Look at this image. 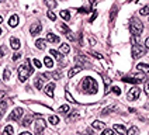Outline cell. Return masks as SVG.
<instances>
[{
	"label": "cell",
	"instance_id": "obj_18",
	"mask_svg": "<svg viewBox=\"0 0 149 135\" xmlns=\"http://www.w3.org/2000/svg\"><path fill=\"white\" fill-rule=\"evenodd\" d=\"M44 3H45V6H47L48 8H51V10H52V8H55L56 7V4H58V3H56V0H44Z\"/></svg>",
	"mask_w": 149,
	"mask_h": 135
},
{
	"label": "cell",
	"instance_id": "obj_44",
	"mask_svg": "<svg viewBox=\"0 0 149 135\" xmlns=\"http://www.w3.org/2000/svg\"><path fill=\"white\" fill-rule=\"evenodd\" d=\"M21 58V54L20 52H16L14 55H13V61H17V59H20Z\"/></svg>",
	"mask_w": 149,
	"mask_h": 135
},
{
	"label": "cell",
	"instance_id": "obj_6",
	"mask_svg": "<svg viewBox=\"0 0 149 135\" xmlns=\"http://www.w3.org/2000/svg\"><path fill=\"white\" fill-rule=\"evenodd\" d=\"M34 129H35V135H42L44 129H45V121L42 120V117H37Z\"/></svg>",
	"mask_w": 149,
	"mask_h": 135
},
{
	"label": "cell",
	"instance_id": "obj_35",
	"mask_svg": "<svg viewBox=\"0 0 149 135\" xmlns=\"http://www.w3.org/2000/svg\"><path fill=\"white\" fill-rule=\"evenodd\" d=\"M49 122L51 124H54V125H56L59 122V117H56V116H51L49 117Z\"/></svg>",
	"mask_w": 149,
	"mask_h": 135
},
{
	"label": "cell",
	"instance_id": "obj_34",
	"mask_svg": "<svg viewBox=\"0 0 149 135\" xmlns=\"http://www.w3.org/2000/svg\"><path fill=\"white\" fill-rule=\"evenodd\" d=\"M10 76H11V70H10V69H4V73H3V79H4V80H8V79H10Z\"/></svg>",
	"mask_w": 149,
	"mask_h": 135
},
{
	"label": "cell",
	"instance_id": "obj_25",
	"mask_svg": "<svg viewBox=\"0 0 149 135\" xmlns=\"http://www.w3.org/2000/svg\"><path fill=\"white\" fill-rule=\"evenodd\" d=\"M35 45H37L38 49H45V47H47L44 40H37V41H35Z\"/></svg>",
	"mask_w": 149,
	"mask_h": 135
},
{
	"label": "cell",
	"instance_id": "obj_52",
	"mask_svg": "<svg viewBox=\"0 0 149 135\" xmlns=\"http://www.w3.org/2000/svg\"><path fill=\"white\" fill-rule=\"evenodd\" d=\"M79 11H80V13H87V8L82 7V8H79Z\"/></svg>",
	"mask_w": 149,
	"mask_h": 135
},
{
	"label": "cell",
	"instance_id": "obj_48",
	"mask_svg": "<svg viewBox=\"0 0 149 135\" xmlns=\"http://www.w3.org/2000/svg\"><path fill=\"white\" fill-rule=\"evenodd\" d=\"M52 76H54L55 79H59V77H61V75H59V72H54V73H52Z\"/></svg>",
	"mask_w": 149,
	"mask_h": 135
},
{
	"label": "cell",
	"instance_id": "obj_13",
	"mask_svg": "<svg viewBox=\"0 0 149 135\" xmlns=\"http://www.w3.org/2000/svg\"><path fill=\"white\" fill-rule=\"evenodd\" d=\"M17 24H18V16H17V14H13V16L8 18V25H10V27H17Z\"/></svg>",
	"mask_w": 149,
	"mask_h": 135
},
{
	"label": "cell",
	"instance_id": "obj_2",
	"mask_svg": "<svg viewBox=\"0 0 149 135\" xmlns=\"http://www.w3.org/2000/svg\"><path fill=\"white\" fill-rule=\"evenodd\" d=\"M33 72H34V68L31 66L30 59H27L24 63L18 68V79H20V82H25L30 77V75H33Z\"/></svg>",
	"mask_w": 149,
	"mask_h": 135
},
{
	"label": "cell",
	"instance_id": "obj_45",
	"mask_svg": "<svg viewBox=\"0 0 149 135\" xmlns=\"http://www.w3.org/2000/svg\"><path fill=\"white\" fill-rule=\"evenodd\" d=\"M33 62H34V65H35V66H37V68H41V62H40L38 59H34Z\"/></svg>",
	"mask_w": 149,
	"mask_h": 135
},
{
	"label": "cell",
	"instance_id": "obj_56",
	"mask_svg": "<svg viewBox=\"0 0 149 135\" xmlns=\"http://www.w3.org/2000/svg\"><path fill=\"white\" fill-rule=\"evenodd\" d=\"M89 1H90V4H94V3H96V0H89Z\"/></svg>",
	"mask_w": 149,
	"mask_h": 135
},
{
	"label": "cell",
	"instance_id": "obj_16",
	"mask_svg": "<svg viewBox=\"0 0 149 135\" xmlns=\"http://www.w3.org/2000/svg\"><path fill=\"white\" fill-rule=\"evenodd\" d=\"M59 52H61V54H63V55H68V54L70 52V47H69L68 44H62V45H61V48H59Z\"/></svg>",
	"mask_w": 149,
	"mask_h": 135
},
{
	"label": "cell",
	"instance_id": "obj_32",
	"mask_svg": "<svg viewBox=\"0 0 149 135\" xmlns=\"http://www.w3.org/2000/svg\"><path fill=\"white\" fill-rule=\"evenodd\" d=\"M13 132H14V129H13V127L11 125H7L6 128H4V131H3V134L4 135H13Z\"/></svg>",
	"mask_w": 149,
	"mask_h": 135
},
{
	"label": "cell",
	"instance_id": "obj_19",
	"mask_svg": "<svg viewBox=\"0 0 149 135\" xmlns=\"http://www.w3.org/2000/svg\"><path fill=\"white\" fill-rule=\"evenodd\" d=\"M136 68H138V70H141L143 73H149V65L148 63H139Z\"/></svg>",
	"mask_w": 149,
	"mask_h": 135
},
{
	"label": "cell",
	"instance_id": "obj_38",
	"mask_svg": "<svg viewBox=\"0 0 149 135\" xmlns=\"http://www.w3.org/2000/svg\"><path fill=\"white\" fill-rule=\"evenodd\" d=\"M6 52H7L6 45H1V47H0V56H4V55H6Z\"/></svg>",
	"mask_w": 149,
	"mask_h": 135
},
{
	"label": "cell",
	"instance_id": "obj_5",
	"mask_svg": "<svg viewBox=\"0 0 149 135\" xmlns=\"http://www.w3.org/2000/svg\"><path fill=\"white\" fill-rule=\"evenodd\" d=\"M23 114H24V110L21 109V107H17V109L13 110V113L8 116V121H20L21 117H23Z\"/></svg>",
	"mask_w": 149,
	"mask_h": 135
},
{
	"label": "cell",
	"instance_id": "obj_55",
	"mask_svg": "<svg viewBox=\"0 0 149 135\" xmlns=\"http://www.w3.org/2000/svg\"><path fill=\"white\" fill-rule=\"evenodd\" d=\"M20 135H31V134H30V132H21Z\"/></svg>",
	"mask_w": 149,
	"mask_h": 135
},
{
	"label": "cell",
	"instance_id": "obj_47",
	"mask_svg": "<svg viewBox=\"0 0 149 135\" xmlns=\"http://www.w3.org/2000/svg\"><path fill=\"white\" fill-rule=\"evenodd\" d=\"M91 54H93V55H94L96 58H99V59L103 58V55H101V54H97V52H91Z\"/></svg>",
	"mask_w": 149,
	"mask_h": 135
},
{
	"label": "cell",
	"instance_id": "obj_33",
	"mask_svg": "<svg viewBox=\"0 0 149 135\" xmlns=\"http://www.w3.org/2000/svg\"><path fill=\"white\" fill-rule=\"evenodd\" d=\"M58 30L59 31H62L63 34H66V33H69L70 30L68 28V25H65V24H58Z\"/></svg>",
	"mask_w": 149,
	"mask_h": 135
},
{
	"label": "cell",
	"instance_id": "obj_3",
	"mask_svg": "<svg viewBox=\"0 0 149 135\" xmlns=\"http://www.w3.org/2000/svg\"><path fill=\"white\" fill-rule=\"evenodd\" d=\"M130 30H131V34H132L134 37H139L142 34V31H143V24L138 18L132 17L131 21H130Z\"/></svg>",
	"mask_w": 149,
	"mask_h": 135
},
{
	"label": "cell",
	"instance_id": "obj_23",
	"mask_svg": "<svg viewBox=\"0 0 149 135\" xmlns=\"http://www.w3.org/2000/svg\"><path fill=\"white\" fill-rule=\"evenodd\" d=\"M127 135H139V129H138V127H131V128L127 131Z\"/></svg>",
	"mask_w": 149,
	"mask_h": 135
},
{
	"label": "cell",
	"instance_id": "obj_24",
	"mask_svg": "<svg viewBox=\"0 0 149 135\" xmlns=\"http://www.w3.org/2000/svg\"><path fill=\"white\" fill-rule=\"evenodd\" d=\"M116 17H117V6H114L111 8V13H110V23H114Z\"/></svg>",
	"mask_w": 149,
	"mask_h": 135
},
{
	"label": "cell",
	"instance_id": "obj_4",
	"mask_svg": "<svg viewBox=\"0 0 149 135\" xmlns=\"http://www.w3.org/2000/svg\"><path fill=\"white\" fill-rule=\"evenodd\" d=\"M131 54H132L134 59L141 58L142 55H145V47L141 45V44H134L132 48H131Z\"/></svg>",
	"mask_w": 149,
	"mask_h": 135
},
{
	"label": "cell",
	"instance_id": "obj_8",
	"mask_svg": "<svg viewBox=\"0 0 149 135\" xmlns=\"http://www.w3.org/2000/svg\"><path fill=\"white\" fill-rule=\"evenodd\" d=\"M139 94H141V89L139 87H132L130 92H128V94H127V97H128V100H136L138 97H139Z\"/></svg>",
	"mask_w": 149,
	"mask_h": 135
},
{
	"label": "cell",
	"instance_id": "obj_28",
	"mask_svg": "<svg viewBox=\"0 0 149 135\" xmlns=\"http://www.w3.org/2000/svg\"><path fill=\"white\" fill-rule=\"evenodd\" d=\"M44 63H45V66H47V68H52V66H54V61H52L49 56H45V58H44Z\"/></svg>",
	"mask_w": 149,
	"mask_h": 135
},
{
	"label": "cell",
	"instance_id": "obj_11",
	"mask_svg": "<svg viewBox=\"0 0 149 135\" xmlns=\"http://www.w3.org/2000/svg\"><path fill=\"white\" fill-rule=\"evenodd\" d=\"M10 45H11V48H13V49H18V48L21 47V42H20L18 38L11 37V38H10Z\"/></svg>",
	"mask_w": 149,
	"mask_h": 135
},
{
	"label": "cell",
	"instance_id": "obj_26",
	"mask_svg": "<svg viewBox=\"0 0 149 135\" xmlns=\"http://www.w3.org/2000/svg\"><path fill=\"white\" fill-rule=\"evenodd\" d=\"M76 63H77L79 66H83V65H86V59L83 58V55H79V56H76Z\"/></svg>",
	"mask_w": 149,
	"mask_h": 135
},
{
	"label": "cell",
	"instance_id": "obj_37",
	"mask_svg": "<svg viewBox=\"0 0 149 135\" xmlns=\"http://www.w3.org/2000/svg\"><path fill=\"white\" fill-rule=\"evenodd\" d=\"M58 111L59 113H68V111H69V106H68V104H63V106L59 107Z\"/></svg>",
	"mask_w": 149,
	"mask_h": 135
},
{
	"label": "cell",
	"instance_id": "obj_31",
	"mask_svg": "<svg viewBox=\"0 0 149 135\" xmlns=\"http://www.w3.org/2000/svg\"><path fill=\"white\" fill-rule=\"evenodd\" d=\"M49 52H51V55H52V56H55L58 61L62 59V54H61V52H58V51H55V49H51Z\"/></svg>",
	"mask_w": 149,
	"mask_h": 135
},
{
	"label": "cell",
	"instance_id": "obj_39",
	"mask_svg": "<svg viewBox=\"0 0 149 135\" xmlns=\"http://www.w3.org/2000/svg\"><path fill=\"white\" fill-rule=\"evenodd\" d=\"M48 18H49V20H52V21H55V20H56L55 13H54V11H48Z\"/></svg>",
	"mask_w": 149,
	"mask_h": 135
},
{
	"label": "cell",
	"instance_id": "obj_12",
	"mask_svg": "<svg viewBox=\"0 0 149 135\" xmlns=\"http://www.w3.org/2000/svg\"><path fill=\"white\" fill-rule=\"evenodd\" d=\"M47 40H48L49 42H54V44H58V42L61 41L58 35H55V34H52V33H48V34H47Z\"/></svg>",
	"mask_w": 149,
	"mask_h": 135
},
{
	"label": "cell",
	"instance_id": "obj_57",
	"mask_svg": "<svg viewBox=\"0 0 149 135\" xmlns=\"http://www.w3.org/2000/svg\"><path fill=\"white\" fill-rule=\"evenodd\" d=\"M1 21H3V17L0 16V23H1Z\"/></svg>",
	"mask_w": 149,
	"mask_h": 135
},
{
	"label": "cell",
	"instance_id": "obj_54",
	"mask_svg": "<svg viewBox=\"0 0 149 135\" xmlns=\"http://www.w3.org/2000/svg\"><path fill=\"white\" fill-rule=\"evenodd\" d=\"M90 42H91V45H94V44H96V41H94V38H90Z\"/></svg>",
	"mask_w": 149,
	"mask_h": 135
},
{
	"label": "cell",
	"instance_id": "obj_14",
	"mask_svg": "<svg viewBox=\"0 0 149 135\" xmlns=\"http://www.w3.org/2000/svg\"><path fill=\"white\" fill-rule=\"evenodd\" d=\"M114 131H117L118 134H121V135L127 134V129H125V127L123 125V124H116V125H114Z\"/></svg>",
	"mask_w": 149,
	"mask_h": 135
},
{
	"label": "cell",
	"instance_id": "obj_30",
	"mask_svg": "<svg viewBox=\"0 0 149 135\" xmlns=\"http://www.w3.org/2000/svg\"><path fill=\"white\" fill-rule=\"evenodd\" d=\"M139 14H141V16H149V4L143 6V7L139 10Z\"/></svg>",
	"mask_w": 149,
	"mask_h": 135
},
{
	"label": "cell",
	"instance_id": "obj_50",
	"mask_svg": "<svg viewBox=\"0 0 149 135\" xmlns=\"http://www.w3.org/2000/svg\"><path fill=\"white\" fill-rule=\"evenodd\" d=\"M4 96H6V92L0 90V100H1V99H4Z\"/></svg>",
	"mask_w": 149,
	"mask_h": 135
},
{
	"label": "cell",
	"instance_id": "obj_53",
	"mask_svg": "<svg viewBox=\"0 0 149 135\" xmlns=\"http://www.w3.org/2000/svg\"><path fill=\"white\" fill-rule=\"evenodd\" d=\"M104 82H106V84H110V83H111V80H110V79H104Z\"/></svg>",
	"mask_w": 149,
	"mask_h": 135
},
{
	"label": "cell",
	"instance_id": "obj_27",
	"mask_svg": "<svg viewBox=\"0 0 149 135\" xmlns=\"http://www.w3.org/2000/svg\"><path fill=\"white\" fill-rule=\"evenodd\" d=\"M61 17H62L65 21H69V20H70V14H69L68 10H62V11H61Z\"/></svg>",
	"mask_w": 149,
	"mask_h": 135
},
{
	"label": "cell",
	"instance_id": "obj_15",
	"mask_svg": "<svg viewBox=\"0 0 149 135\" xmlns=\"http://www.w3.org/2000/svg\"><path fill=\"white\" fill-rule=\"evenodd\" d=\"M82 69H83V66H79V65H77V66H74V68H72V69L69 70L68 76H69V77H73V76L76 75V73H79V72H80Z\"/></svg>",
	"mask_w": 149,
	"mask_h": 135
},
{
	"label": "cell",
	"instance_id": "obj_10",
	"mask_svg": "<svg viewBox=\"0 0 149 135\" xmlns=\"http://www.w3.org/2000/svg\"><path fill=\"white\" fill-rule=\"evenodd\" d=\"M45 94L49 96V97H54V90H55V83H48L45 86Z\"/></svg>",
	"mask_w": 149,
	"mask_h": 135
},
{
	"label": "cell",
	"instance_id": "obj_9",
	"mask_svg": "<svg viewBox=\"0 0 149 135\" xmlns=\"http://www.w3.org/2000/svg\"><path fill=\"white\" fill-rule=\"evenodd\" d=\"M41 30H42L41 23L35 21V23H33L31 27H30V34H31V35H38V34L41 33Z\"/></svg>",
	"mask_w": 149,
	"mask_h": 135
},
{
	"label": "cell",
	"instance_id": "obj_36",
	"mask_svg": "<svg viewBox=\"0 0 149 135\" xmlns=\"http://www.w3.org/2000/svg\"><path fill=\"white\" fill-rule=\"evenodd\" d=\"M101 135H116V134H114V131H113V129H110V128H104V129H103V132H101Z\"/></svg>",
	"mask_w": 149,
	"mask_h": 135
},
{
	"label": "cell",
	"instance_id": "obj_58",
	"mask_svg": "<svg viewBox=\"0 0 149 135\" xmlns=\"http://www.w3.org/2000/svg\"><path fill=\"white\" fill-rule=\"evenodd\" d=\"M3 1H4V0H0V3H3Z\"/></svg>",
	"mask_w": 149,
	"mask_h": 135
},
{
	"label": "cell",
	"instance_id": "obj_21",
	"mask_svg": "<svg viewBox=\"0 0 149 135\" xmlns=\"http://www.w3.org/2000/svg\"><path fill=\"white\" fill-rule=\"evenodd\" d=\"M42 84H44V80H42V77L40 75L37 76V79H35V87L38 89V90H41L42 89Z\"/></svg>",
	"mask_w": 149,
	"mask_h": 135
},
{
	"label": "cell",
	"instance_id": "obj_20",
	"mask_svg": "<svg viewBox=\"0 0 149 135\" xmlns=\"http://www.w3.org/2000/svg\"><path fill=\"white\" fill-rule=\"evenodd\" d=\"M93 128H94V129H104V127H106V124H104V122H101V121H97V120H96V121H94V122H93Z\"/></svg>",
	"mask_w": 149,
	"mask_h": 135
},
{
	"label": "cell",
	"instance_id": "obj_1",
	"mask_svg": "<svg viewBox=\"0 0 149 135\" xmlns=\"http://www.w3.org/2000/svg\"><path fill=\"white\" fill-rule=\"evenodd\" d=\"M82 90L86 93H89V94H96L97 93V90H99V84H97V82L93 79V77H90V76H86V77H83L82 80Z\"/></svg>",
	"mask_w": 149,
	"mask_h": 135
},
{
	"label": "cell",
	"instance_id": "obj_43",
	"mask_svg": "<svg viewBox=\"0 0 149 135\" xmlns=\"http://www.w3.org/2000/svg\"><path fill=\"white\" fill-rule=\"evenodd\" d=\"M65 96H66V99L70 101V103H74V99L72 97V96H70V93H69V92H66V94H65Z\"/></svg>",
	"mask_w": 149,
	"mask_h": 135
},
{
	"label": "cell",
	"instance_id": "obj_41",
	"mask_svg": "<svg viewBox=\"0 0 149 135\" xmlns=\"http://www.w3.org/2000/svg\"><path fill=\"white\" fill-rule=\"evenodd\" d=\"M113 93L117 94V96H120V94H121V89H120V87H117V86H114V87H113Z\"/></svg>",
	"mask_w": 149,
	"mask_h": 135
},
{
	"label": "cell",
	"instance_id": "obj_29",
	"mask_svg": "<svg viewBox=\"0 0 149 135\" xmlns=\"http://www.w3.org/2000/svg\"><path fill=\"white\" fill-rule=\"evenodd\" d=\"M114 110H116V106H110V107H107V109H104L101 111V116H107V114H110V113L114 111Z\"/></svg>",
	"mask_w": 149,
	"mask_h": 135
},
{
	"label": "cell",
	"instance_id": "obj_49",
	"mask_svg": "<svg viewBox=\"0 0 149 135\" xmlns=\"http://www.w3.org/2000/svg\"><path fill=\"white\" fill-rule=\"evenodd\" d=\"M86 134H87V135H94V132L91 131L90 128H87V129H86Z\"/></svg>",
	"mask_w": 149,
	"mask_h": 135
},
{
	"label": "cell",
	"instance_id": "obj_42",
	"mask_svg": "<svg viewBox=\"0 0 149 135\" xmlns=\"http://www.w3.org/2000/svg\"><path fill=\"white\" fill-rule=\"evenodd\" d=\"M143 90H145V94H146V96L149 97V80L146 82V83H145V89H143Z\"/></svg>",
	"mask_w": 149,
	"mask_h": 135
},
{
	"label": "cell",
	"instance_id": "obj_46",
	"mask_svg": "<svg viewBox=\"0 0 149 135\" xmlns=\"http://www.w3.org/2000/svg\"><path fill=\"white\" fill-rule=\"evenodd\" d=\"M96 17H97V11H94V13H93V16L90 17V23H93V21H94V18H96Z\"/></svg>",
	"mask_w": 149,
	"mask_h": 135
},
{
	"label": "cell",
	"instance_id": "obj_22",
	"mask_svg": "<svg viewBox=\"0 0 149 135\" xmlns=\"http://www.w3.org/2000/svg\"><path fill=\"white\" fill-rule=\"evenodd\" d=\"M6 110H7V101H0V118L3 117Z\"/></svg>",
	"mask_w": 149,
	"mask_h": 135
},
{
	"label": "cell",
	"instance_id": "obj_40",
	"mask_svg": "<svg viewBox=\"0 0 149 135\" xmlns=\"http://www.w3.org/2000/svg\"><path fill=\"white\" fill-rule=\"evenodd\" d=\"M65 35L68 37V40H70V41H74V35H73V33H72V31H69V33H66Z\"/></svg>",
	"mask_w": 149,
	"mask_h": 135
},
{
	"label": "cell",
	"instance_id": "obj_17",
	"mask_svg": "<svg viewBox=\"0 0 149 135\" xmlns=\"http://www.w3.org/2000/svg\"><path fill=\"white\" fill-rule=\"evenodd\" d=\"M33 118H34V116H31V114H28V116H25V118L21 121V124L24 127H28L31 122H33Z\"/></svg>",
	"mask_w": 149,
	"mask_h": 135
},
{
	"label": "cell",
	"instance_id": "obj_51",
	"mask_svg": "<svg viewBox=\"0 0 149 135\" xmlns=\"http://www.w3.org/2000/svg\"><path fill=\"white\" fill-rule=\"evenodd\" d=\"M145 48H148L149 49V37L146 38V41H145Z\"/></svg>",
	"mask_w": 149,
	"mask_h": 135
},
{
	"label": "cell",
	"instance_id": "obj_7",
	"mask_svg": "<svg viewBox=\"0 0 149 135\" xmlns=\"http://www.w3.org/2000/svg\"><path fill=\"white\" fill-rule=\"evenodd\" d=\"M124 82H127V83H142L143 80H145V75L143 73H139V75H135V76H127V77H124L123 79Z\"/></svg>",
	"mask_w": 149,
	"mask_h": 135
},
{
	"label": "cell",
	"instance_id": "obj_59",
	"mask_svg": "<svg viewBox=\"0 0 149 135\" xmlns=\"http://www.w3.org/2000/svg\"><path fill=\"white\" fill-rule=\"evenodd\" d=\"M0 35H1V28H0Z\"/></svg>",
	"mask_w": 149,
	"mask_h": 135
}]
</instances>
